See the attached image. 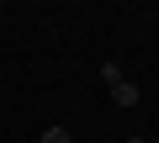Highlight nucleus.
I'll list each match as a JSON object with an SVG mask.
<instances>
[{"label":"nucleus","mask_w":159,"mask_h":143,"mask_svg":"<svg viewBox=\"0 0 159 143\" xmlns=\"http://www.w3.org/2000/svg\"><path fill=\"white\" fill-rule=\"evenodd\" d=\"M111 101H117V106H138V85H133V80L111 85Z\"/></svg>","instance_id":"obj_1"},{"label":"nucleus","mask_w":159,"mask_h":143,"mask_svg":"<svg viewBox=\"0 0 159 143\" xmlns=\"http://www.w3.org/2000/svg\"><path fill=\"white\" fill-rule=\"evenodd\" d=\"M43 143H74V138H69V127H48V132H43Z\"/></svg>","instance_id":"obj_2"},{"label":"nucleus","mask_w":159,"mask_h":143,"mask_svg":"<svg viewBox=\"0 0 159 143\" xmlns=\"http://www.w3.org/2000/svg\"><path fill=\"white\" fill-rule=\"evenodd\" d=\"M127 143H148V138H127Z\"/></svg>","instance_id":"obj_3"}]
</instances>
